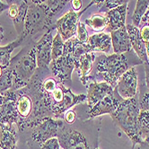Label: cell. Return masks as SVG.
Masks as SVG:
<instances>
[{
  "label": "cell",
  "instance_id": "cell-17",
  "mask_svg": "<svg viewBox=\"0 0 149 149\" xmlns=\"http://www.w3.org/2000/svg\"><path fill=\"white\" fill-rule=\"evenodd\" d=\"M126 29L130 39V43L133 51L136 53L138 57L142 61L143 63H147L148 59L146 56V48L145 44L142 40L140 34H139V28L134 26L132 24H127Z\"/></svg>",
  "mask_w": 149,
  "mask_h": 149
},
{
  "label": "cell",
  "instance_id": "cell-25",
  "mask_svg": "<svg viewBox=\"0 0 149 149\" xmlns=\"http://www.w3.org/2000/svg\"><path fill=\"white\" fill-rule=\"evenodd\" d=\"M149 6V0H139L136 3V8L132 15L131 21L132 25L139 28V25L143 16L145 15V12L147 11Z\"/></svg>",
  "mask_w": 149,
  "mask_h": 149
},
{
  "label": "cell",
  "instance_id": "cell-1",
  "mask_svg": "<svg viewBox=\"0 0 149 149\" xmlns=\"http://www.w3.org/2000/svg\"><path fill=\"white\" fill-rule=\"evenodd\" d=\"M139 64L143 63L133 50L124 54H101L96 56L88 81L106 82L115 88L120 77L129 69Z\"/></svg>",
  "mask_w": 149,
  "mask_h": 149
},
{
  "label": "cell",
  "instance_id": "cell-6",
  "mask_svg": "<svg viewBox=\"0 0 149 149\" xmlns=\"http://www.w3.org/2000/svg\"><path fill=\"white\" fill-rule=\"evenodd\" d=\"M65 46V43H64ZM76 62L70 50L66 46L64 47L63 55L50 63L49 70L52 76L64 86L65 84H68V88L72 85V73L76 70Z\"/></svg>",
  "mask_w": 149,
  "mask_h": 149
},
{
  "label": "cell",
  "instance_id": "cell-32",
  "mask_svg": "<svg viewBox=\"0 0 149 149\" xmlns=\"http://www.w3.org/2000/svg\"><path fill=\"white\" fill-rule=\"evenodd\" d=\"M76 38L80 42L87 44L89 39V34L85 28V22H79L77 24V31H76Z\"/></svg>",
  "mask_w": 149,
  "mask_h": 149
},
{
  "label": "cell",
  "instance_id": "cell-20",
  "mask_svg": "<svg viewBox=\"0 0 149 149\" xmlns=\"http://www.w3.org/2000/svg\"><path fill=\"white\" fill-rule=\"evenodd\" d=\"M96 56H97L96 53H88V54H85V55L82 56L80 58L79 67L76 71L78 72L81 82L85 86H87L89 82L88 78L92 72Z\"/></svg>",
  "mask_w": 149,
  "mask_h": 149
},
{
  "label": "cell",
  "instance_id": "cell-11",
  "mask_svg": "<svg viewBox=\"0 0 149 149\" xmlns=\"http://www.w3.org/2000/svg\"><path fill=\"white\" fill-rule=\"evenodd\" d=\"M115 88L124 100L137 97L138 95V75L137 67L129 69L121 76Z\"/></svg>",
  "mask_w": 149,
  "mask_h": 149
},
{
  "label": "cell",
  "instance_id": "cell-8",
  "mask_svg": "<svg viewBox=\"0 0 149 149\" xmlns=\"http://www.w3.org/2000/svg\"><path fill=\"white\" fill-rule=\"evenodd\" d=\"M64 123V120L47 117L42 120L33 128L32 139L40 146L48 139L57 138L58 133Z\"/></svg>",
  "mask_w": 149,
  "mask_h": 149
},
{
  "label": "cell",
  "instance_id": "cell-44",
  "mask_svg": "<svg viewBox=\"0 0 149 149\" xmlns=\"http://www.w3.org/2000/svg\"><path fill=\"white\" fill-rule=\"evenodd\" d=\"M96 149H99V148H98V147H97V148H96Z\"/></svg>",
  "mask_w": 149,
  "mask_h": 149
},
{
  "label": "cell",
  "instance_id": "cell-31",
  "mask_svg": "<svg viewBox=\"0 0 149 149\" xmlns=\"http://www.w3.org/2000/svg\"><path fill=\"white\" fill-rule=\"evenodd\" d=\"M127 2H129V1H124V0H108V1H104L102 7L99 9V13H105L106 12L122 6L124 4H126Z\"/></svg>",
  "mask_w": 149,
  "mask_h": 149
},
{
  "label": "cell",
  "instance_id": "cell-18",
  "mask_svg": "<svg viewBox=\"0 0 149 149\" xmlns=\"http://www.w3.org/2000/svg\"><path fill=\"white\" fill-rule=\"evenodd\" d=\"M111 39L114 54H124L133 50L126 26L119 30L112 31Z\"/></svg>",
  "mask_w": 149,
  "mask_h": 149
},
{
  "label": "cell",
  "instance_id": "cell-37",
  "mask_svg": "<svg viewBox=\"0 0 149 149\" xmlns=\"http://www.w3.org/2000/svg\"><path fill=\"white\" fill-rule=\"evenodd\" d=\"M70 5L72 6V10L75 12H80L83 6V2L81 0H72L70 1Z\"/></svg>",
  "mask_w": 149,
  "mask_h": 149
},
{
  "label": "cell",
  "instance_id": "cell-26",
  "mask_svg": "<svg viewBox=\"0 0 149 149\" xmlns=\"http://www.w3.org/2000/svg\"><path fill=\"white\" fill-rule=\"evenodd\" d=\"M138 132L141 139L144 140L147 135H149V112L140 111L138 119Z\"/></svg>",
  "mask_w": 149,
  "mask_h": 149
},
{
  "label": "cell",
  "instance_id": "cell-7",
  "mask_svg": "<svg viewBox=\"0 0 149 149\" xmlns=\"http://www.w3.org/2000/svg\"><path fill=\"white\" fill-rule=\"evenodd\" d=\"M93 5H94V1H91V3L85 9L80 12H75L70 9L57 20L56 30L58 31V33L60 35L64 42L67 41L68 39L74 38L76 35L77 24L79 22L80 17Z\"/></svg>",
  "mask_w": 149,
  "mask_h": 149
},
{
  "label": "cell",
  "instance_id": "cell-35",
  "mask_svg": "<svg viewBox=\"0 0 149 149\" xmlns=\"http://www.w3.org/2000/svg\"><path fill=\"white\" fill-rule=\"evenodd\" d=\"M139 34L145 44L149 43V25L145 24L139 28Z\"/></svg>",
  "mask_w": 149,
  "mask_h": 149
},
{
  "label": "cell",
  "instance_id": "cell-33",
  "mask_svg": "<svg viewBox=\"0 0 149 149\" xmlns=\"http://www.w3.org/2000/svg\"><path fill=\"white\" fill-rule=\"evenodd\" d=\"M40 149H60V145L57 138L48 139L40 145Z\"/></svg>",
  "mask_w": 149,
  "mask_h": 149
},
{
  "label": "cell",
  "instance_id": "cell-42",
  "mask_svg": "<svg viewBox=\"0 0 149 149\" xmlns=\"http://www.w3.org/2000/svg\"><path fill=\"white\" fill-rule=\"evenodd\" d=\"M145 48H146V56H147V59L149 62V43L145 44Z\"/></svg>",
  "mask_w": 149,
  "mask_h": 149
},
{
  "label": "cell",
  "instance_id": "cell-21",
  "mask_svg": "<svg viewBox=\"0 0 149 149\" xmlns=\"http://www.w3.org/2000/svg\"><path fill=\"white\" fill-rule=\"evenodd\" d=\"M18 134L15 126L0 127V149H16Z\"/></svg>",
  "mask_w": 149,
  "mask_h": 149
},
{
  "label": "cell",
  "instance_id": "cell-45",
  "mask_svg": "<svg viewBox=\"0 0 149 149\" xmlns=\"http://www.w3.org/2000/svg\"><path fill=\"white\" fill-rule=\"evenodd\" d=\"M148 8H149V6H148Z\"/></svg>",
  "mask_w": 149,
  "mask_h": 149
},
{
  "label": "cell",
  "instance_id": "cell-41",
  "mask_svg": "<svg viewBox=\"0 0 149 149\" xmlns=\"http://www.w3.org/2000/svg\"><path fill=\"white\" fill-rule=\"evenodd\" d=\"M4 38V29H3V27L0 26V42L2 41Z\"/></svg>",
  "mask_w": 149,
  "mask_h": 149
},
{
  "label": "cell",
  "instance_id": "cell-27",
  "mask_svg": "<svg viewBox=\"0 0 149 149\" xmlns=\"http://www.w3.org/2000/svg\"><path fill=\"white\" fill-rule=\"evenodd\" d=\"M69 2L70 1H67V0H47V1H44V4L53 16L57 18L63 12L65 7L68 6Z\"/></svg>",
  "mask_w": 149,
  "mask_h": 149
},
{
  "label": "cell",
  "instance_id": "cell-29",
  "mask_svg": "<svg viewBox=\"0 0 149 149\" xmlns=\"http://www.w3.org/2000/svg\"><path fill=\"white\" fill-rule=\"evenodd\" d=\"M64 41L60 35L57 32L55 37L53 38L52 41V49H51V57L52 61L59 58L64 53Z\"/></svg>",
  "mask_w": 149,
  "mask_h": 149
},
{
  "label": "cell",
  "instance_id": "cell-12",
  "mask_svg": "<svg viewBox=\"0 0 149 149\" xmlns=\"http://www.w3.org/2000/svg\"><path fill=\"white\" fill-rule=\"evenodd\" d=\"M17 102L16 108L18 113V123L17 128L20 131H23L24 129L28 128L29 121L32 114L33 104L31 97L27 94L23 88L16 90Z\"/></svg>",
  "mask_w": 149,
  "mask_h": 149
},
{
  "label": "cell",
  "instance_id": "cell-15",
  "mask_svg": "<svg viewBox=\"0 0 149 149\" xmlns=\"http://www.w3.org/2000/svg\"><path fill=\"white\" fill-rule=\"evenodd\" d=\"M87 88L86 104L92 108L94 104L102 100L105 97L113 93L114 88L106 82H90Z\"/></svg>",
  "mask_w": 149,
  "mask_h": 149
},
{
  "label": "cell",
  "instance_id": "cell-34",
  "mask_svg": "<svg viewBox=\"0 0 149 149\" xmlns=\"http://www.w3.org/2000/svg\"><path fill=\"white\" fill-rule=\"evenodd\" d=\"M77 119V113L76 110H68V111H66L64 115H63V120L66 123V124H74L76 123V120Z\"/></svg>",
  "mask_w": 149,
  "mask_h": 149
},
{
  "label": "cell",
  "instance_id": "cell-14",
  "mask_svg": "<svg viewBox=\"0 0 149 149\" xmlns=\"http://www.w3.org/2000/svg\"><path fill=\"white\" fill-rule=\"evenodd\" d=\"M9 5L7 15L13 21L18 37H22L24 31V22L28 9V1H6Z\"/></svg>",
  "mask_w": 149,
  "mask_h": 149
},
{
  "label": "cell",
  "instance_id": "cell-16",
  "mask_svg": "<svg viewBox=\"0 0 149 149\" xmlns=\"http://www.w3.org/2000/svg\"><path fill=\"white\" fill-rule=\"evenodd\" d=\"M128 4L120 6L119 7L113 8L110 11H108L104 13V15L107 20V28L108 31H114L119 30L126 26V16H127V10H128Z\"/></svg>",
  "mask_w": 149,
  "mask_h": 149
},
{
  "label": "cell",
  "instance_id": "cell-23",
  "mask_svg": "<svg viewBox=\"0 0 149 149\" xmlns=\"http://www.w3.org/2000/svg\"><path fill=\"white\" fill-rule=\"evenodd\" d=\"M24 40V38L18 37L15 41L11 42L10 44L5 46V47H0V65H1L4 69H6L10 64L11 61V54L16 47L22 46L23 42Z\"/></svg>",
  "mask_w": 149,
  "mask_h": 149
},
{
  "label": "cell",
  "instance_id": "cell-40",
  "mask_svg": "<svg viewBox=\"0 0 149 149\" xmlns=\"http://www.w3.org/2000/svg\"><path fill=\"white\" fill-rule=\"evenodd\" d=\"M8 8H9V5L7 3L0 1V13H2L6 10H8Z\"/></svg>",
  "mask_w": 149,
  "mask_h": 149
},
{
  "label": "cell",
  "instance_id": "cell-24",
  "mask_svg": "<svg viewBox=\"0 0 149 149\" xmlns=\"http://www.w3.org/2000/svg\"><path fill=\"white\" fill-rule=\"evenodd\" d=\"M85 24L89 26L94 32L100 33L106 30L107 20L104 13H95V15H93L90 18L85 19Z\"/></svg>",
  "mask_w": 149,
  "mask_h": 149
},
{
  "label": "cell",
  "instance_id": "cell-28",
  "mask_svg": "<svg viewBox=\"0 0 149 149\" xmlns=\"http://www.w3.org/2000/svg\"><path fill=\"white\" fill-rule=\"evenodd\" d=\"M13 77L12 72L7 67L4 70L3 75L0 77V95L3 96L5 93L13 88Z\"/></svg>",
  "mask_w": 149,
  "mask_h": 149
},
{
  "label": "cell",
  "instance_id": "cell-36",
  "mask_svg": "<svg viewBox=\"0 0 149 149\" xmlns=\"http://www.w3.org/2000/svg\"><path fill=\"white\" fill-rule=\"evenodd\" d=\"M145 69V85L146 90L149 92V63H143Z\"/></svg>",
  "mask_w": 149,
  "mask_h": 149
},
{
  "label": "cell",
  "instance_id": "cell-19",
  "mask_svg": "<svg viewBox=\"0 0 149 149\" xmlns=\"http://www.w3.org/2000/svg\"><path fill=\"white\" fill-rule=\"evenodd\" d=\"M87 44L89 45L92 53L100 52L109 55L112 47L111 35L104 32L94 33L92 36H89Z\"/></svg>",
  "mask_w": 149,
  "mask_h": 149
},
{
  "label": "cell",
  "instance_id": "cell-22",
  "mask_svg": "<svg viewBox=\"0 0 149 149\" xmlns=\"http://www.w3.org/2000/svg\"><path fill=\"white\" fill-rule=\"evenodd\" d=\"M65 46H66L67 47H68V49L70 50L72 56L74 57V60H75L76 65V70H77L78 67H79V61H80L81 56H84L85 54L92 53L89 45L80 42L77 39V38H76V37H74V38L68 39L67 41H66Z\"/></svg>",
  "mask_w": 149,
  "mask_h": 149
},
{
  "label": "cell",
  "instance_id": "cell-30",
  "mask_svg": "<svg viewBox=\"0 0 149 149\" xmlns=\"http://www.w3.org/2000/svg\"><path fill=\"white\" fill-rule=\"evenodd\" d=\"M138 104L140 111L149 112V92L145 88V83L142 84L138 91Z\"/></svg>",
  "mask_w": 149,
  "mask_h": 149
},
{
  "label": "cell",
  "instance_id": "cell-4",
  "mask_svg": "<svg viewBox=\"0 0 149 149\" xmlns=\"http://www.w3.org/2000/svg\"><path fill=\"white\" fill-rule=\"evenodd\" d=\"M28 9L22 38L32 37L42 31L56 30L57 18L54 17L42 0H27Z\"/></svg>",
  "mask_w": 149,
  "mask_h": 149
},
{
  "label": "cell",
  "instance_id": "cell-5",
  "mask_svg": "<svg viewBox=\"0 0 149 149\" xmlns=\"http://www.w3.org/2000/svg\"><path fill=\"white\" fill-rule=\"evenodd\" d=\"M57 139L63 149H96L97 139L87 137L84 130L74 124H66L65 121L60 128Z\"/></svg>",
  "mask_w": 149,
  "mask_h": 149
},
{
  "label": "cell",
  "instance_id": "cell-3",
  "mask_svg": "<svg viewBox=\"0 0 149 149\" xmlns=\"http://www.w3.org/2000/svg\"><path fill=\"white\" fill-rule=\"evenodd\" d=\"M139 112L138 95L133 98L124 100L117 108V110L111 114L114 124L122 130L131 140L132 149H134L138 144L141 145L143 142L138 127Z\"/></svg>",
  "mask_w": 149,
  "mask_h": 149
},
{
  "label": "cell",
  "instance_id": "cell-13",
  "mask_svg": "<svg viewBox=\"0 0 149 149\" xmlns=\"http://www.w3.org/2000/svg\"><path fill=\"white\" fill-rule=\"evenodd\" d=\"M52 31H46L39 41L36 42V60L38 68L49 67V64L52 62Z\"/></svg>",
  "mask_w": 149,
  "mask_h": 149
},
{
  "label": "cell",
  "instance_id": "cell-10",
  "mask_svg": "<svg viewBox=\"0 0 149 149\" xmlns=\"http://www.w3.org/2000/svg\"><path fill=\"white\" fill-rule=\"evenodd\" d=\"M123 101L124 99L119 95L117 89L114 88L113 93L105 97L102 100L90 108V110L86 112L85 119L93 120L94 118L103 114H112L117 110V108Z\"/></svg>",
  "mask_w": 149,
  "mask_h": 149
},
{
  "label": "cell",
  "instance_id": "cell-38",
  "mask_svg": "<svg viewBox=\"0 0 149 149\" xmlns=\"http://www.w3.org/2000/svg\"><path fill=\"white\" fill-rule=\"evenodd\" d=\"M145 24H148L149 25V8L147 9V11L145 12V15L143 16L142 20H141V22H140V25H139V28L141 26L145 25Z\"/></svg>",
  "mask_w": 149,
  "mask_h": 149
},
{
  "label": "cell",
  "instance_id": "cell-9",
  "mask_svg": "<svg viewBox=\"0 0 149 149\" xmlns=\"http://www.w3.org/2000/svg\"><path fill=\"white\" fill-rule=\"evenodd\" d=\"M3 103L0 111V127L13 126L18 123L16 108L17 96L16 90L10 89L3 95Z\"/></svg>",
  "mask_w": 149,
  "mask_h": 149
},
{
  "label": "cell",
  "instance_id": "cell-2",
  "mask_svg": "<svg viewBox=\"0 0 149 149\" xmlns=\"http://www.w3.org/2000/svg\"><path fill=\"white\" fill-rule=\"evenodd\" d=\"M21 47L22 48L17 55L11 58L8 66L13 77L12 89L16 91L27 86L38 68L36 42L32 37L25 38Z\"/></svg>",
  "mask_w": 149,
  "mask_h": 149
},
{
  "label": "cell",
  "instance_id": "cell-39",
  "mask_svg": "<svg viewBox=\"0 0 149 149\" xmlns=\"http://www.w3.org/2000/svg\"><path fill=\"white\" fill-rule=\"evenodd\" d=\"M140 146H141L138 149H149V135H147L146 138L143 140V142Z\"/></svg>",
  "mask_w": 149,
  "mask_h": 149
},
{
  "label": "cell",
  "instance_id": "cell-43",
  "mask_svg": "<svg viewBox=\"0 0 149 149\" xmlns=\"http://www.w3.org/2000/svg\"><path fill=\"white\" fill-rule=\"evenodd\" d=\"M4 68H3V67L1 66V65H0V77H1L2 75H3V72H4Z\"/></svg>",
  "mask_w": 149,
  "mask_h": 149
}]
</instances>
